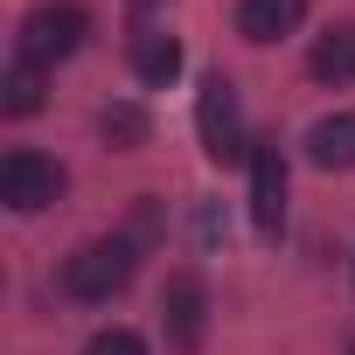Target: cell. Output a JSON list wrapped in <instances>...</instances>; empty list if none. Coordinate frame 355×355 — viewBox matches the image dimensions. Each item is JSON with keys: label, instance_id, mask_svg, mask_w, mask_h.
Here are the masks:
<instances>
[{"label": "cell", "instance_id": "obj_6", "mask_svg": "<svg viewBox=\"0 0 355 355\" xmlns=\"http://www.w3.org/2000/svg\"><path fill=\"white\" fill-rule=\"evenodd\" d=\"M251 223L265 237H279V223H286V153H279V139L251 146Z\"/></svg>", "mask_w": 355, "mask_h": 355}, {"label": "cell", "instance_id": "obj_14", "mask_svg": "<svg viewBox=\"0 0 355 355\" xmlns=\"http://www.w3.org/2000/svg\"><path fill=\"white\" fill-rule=\"evenodd\" d=\"M139 8H160V0H139Z\"/></svg>", "mask_w": 355, "mask_h": 355}, {"label": "cell", "instance_id": "obj_1", "mask_svg": "<svg viewBox=\"0 0 355 355\" xmlns=\"http://www.w3.org/2000/svg\"><path fill=\"white\" fill-rule=\"evenodd\" d=\"M132 265H139L132 237H91L63 258V293L70 300H112V293L132 286Z\"/></svg>", "mask_w": 355, "mask_h": 355}, {"label": "cell", "instance_id": "obj_10", "mask_svg": "<svg viewBox=\"0 0 355 355\" xmlns=\"http://www.w3.org/2000/svg\"><path fill=\"white\" fill-rule=\"evenodd\" d=\"M306 153H313L320 167H355V112L313 119V132H306Z\"/></svg>", "mask_w": 355, "mask_h": 355}, {"label": "cell", "instance_id": "obj_7", "mask_svg": "<svg viewBox=\"0 0 355 355\" xmlns=\"http://www.w3.org/2000/svg\"><path fill=\"white\" fill-rule=\"evenodd\" d=\"M306 21V0H237V35L244 42H279Z\"/></svg>", "mask_w": 355, "mask_h": 355}, {"label": "cell", "instance_id": "obj_3", "mask_svg": "<svg viewBox=\"0 0 355 355\" xmlns=\"http://www.w3.org/2000/svg\"><path fill=\"white\" fill-rule=\"evenodd\" d=\"M84 35H91V15L77 0H42V8H28V21H21V56L63 63V56L84 49Z\"/></svg>", "mask_w": 355, "mask_h": 355}, {"label": "cell", "instance_id": "obj_8", "mask_svg": "<svg viewBox=\"0 0 355 355\" xmlns=\"http://www.w3.org/2000/svg\"><path fill=\"white\" fill-rule=\"evenodd\" d=\"M132 70H139V84H174L182 77V42L160 35V28H139L132 35Z\"/></svg>", "mask_w": 355, "mask_h": 355}, {"label": "cell", "instance_id": "obj_11", "mask_svg": "<svg viewBox=\"0 0 355 355\" xmlns=\"http://www.w3.org/2000/svg\"><path fill=\"white\" fill-rule=\"evenodd\" d=\"M0 112H8V119L42 112V63L35 56H15L8 63V77H0Z\"/></svg>", "mask_w": 355, "mask_h": 355}, {"label": "cell", "instance_id": "obj_2", "mask_svg": "<svg viewBox=\"0 0 355 355\" xmlns=\"http://www.w3.org/2000/svg\"><path fill=\"white\" fill-rule=\"evenodd\" d=\"M196 132H202V153L209 160H251V132H244V105H237V84L216 70V77H202V91H196Z\"/></svg>", "mask_w": 355, "mask_h": 355}, {"label": "cell", "instance_id": "obj_15", "mask_svg": "<svg viewBox=\"0 0 355 355\" xmlns=\"http://www.w3.org/2000/svg\"><path fill=\"white\" fill-rule=\"evenodd\" d=\"M348 355H355V348H348Z\"/></svg>", "mask_w": 355, "mask_h": 355}, {"label": "cell", "instance_id": "obj_5", "mask_svg": "<svg viewBox=\"0 0 355 355\" xmlns=\"http://www.w3.org/2000/svg\"><path fill=\"white\" fill-rule=\"evenodd\" d=\"M160 320H167V341L174 348H202V334H209V293H202V279L196 272H182V279H167V293H160Z\"/></svg>", "mask_w": 355, "mask_h": 355}, {"label": "cell", "instance_id": "obj_4", "mask_svg": "<svg viewBox=\"0 0 355 355\" xmlns=\"http://www.w3.org/2000/svg\"><path fill=\"white\" fill-rule=\"evenodd\" d=\"M63 196V167L56 160H42V153H8L0 160V202H8L15 216H35V209H49Z\"/></svg>", "mask_w": 355, "mask_h": 355}, {"label": "cell", "instance_id": "obj_13", "mask_svg": "<svg viewBox=\"0 0 355 355\" xmlns=\"http://www.w3.org/2000/svg\"><path fill=\"white\" fill-rule=\"evenodd\" d=\"M84 355H146V341H139L132 327H105V334L84 341Z\"/></svg>", "mask_w": 355, "mask_h": 355}, {"label": "cell", "instance_id": "obj_9", "mask_svg": "<svg viewBox=\"0 0 355 355\" xmlns=\"http://www.w3.org/2000/svg\"><path fill=\"white\" fill-rule=\"evenodd\" d=\"M306 63H313V77H320V84H348V77H355V21H334V28L313 42V56H306Z\"/></svg>", "mask_w": 355, "mask_h": 355}, {"label": "cell", "instance_id": "obj_12", "mask_svg": "<svg viewBox=\"0 0 355 355\" xmlns=\"http://www.w3.org/2000/svg\"><path fill=\"white\" fill-rule=\"evenodd\" d=\"M98 132H105L119 153H132V146L146 139V112H139V105H105V112H98Z\"/></svg>", "mask_w": 355, "mask_h": 355}]
</instances>
